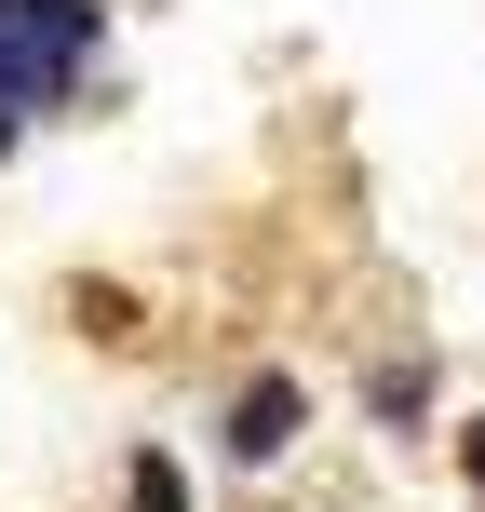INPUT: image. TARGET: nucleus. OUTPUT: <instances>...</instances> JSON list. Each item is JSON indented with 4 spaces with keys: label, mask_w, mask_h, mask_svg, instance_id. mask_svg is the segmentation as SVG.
<instances>
[{
    "label": "nucleus",
    "mask_w": 485,
    "mask_h": 512,
    "mask_svg": "<svg viewBox=\"0 0 485 512\" xmlns=\"http://www.w3.org/2000/svg\"><path fill=\"white\" fill-rule=\"evenodd\" d=\"M297 418H310V391L283 378V364H256V378L230 391V418H216V445H230L243 472H283V459H297Z\"/></svg>",
    "instance_id": "nucleus-2"
},
{
    "label": "nucleus",
    "mask_w": 485,
    "mask_h": 512,
    "mask_svg": "<svg viewBox=\"0 0 485 512\" xmlns=\"http://www.w3.org/2000/svg\"><path fill=\"white\" fill-rule=\"evenodd\" d=\"M459 472H472V486H485V405L459 418Z\"/></svg>",
    "instance_id": "nucleus-5"
},
{
    "label": "nucleus",
    "mask_w": 485,
    "mask_h": 512,
    "mask_svg": "<svg viewBox=\"0 0 485 512\" xmlns=\"http://www.w3.org/2000/svg\"><path fill=\"white\" fill-rule=\"evenodd\" d=\"M364 405H378L391 432H418V418H432V364H418V351H391L378 378H364Z\"/></svg>",
    "instance_id": "nucleus-3"
},
{
    "label": "nucleus",
    "mask_w": 485,
    "mask_h": 512,
    "mask_svg": "<svg viewBox=\"0 0 485 512\" xmlns=\"http://www.w3.org/2000/svg\"><path fill=\"white\" fill-rule=\"evenodd\" d=\"M14 135H27V108H0V162H14Z\"/></svg>",
    "instance_id": "nucleus-6"
},
{
    "label": "nucleus",
    "mask_w": 485,
    "mask_h": 512,
    "mask_svg": "<svg viewBox=\"0 0 485 512\" xmlns=\"http://www.w3.org/2000/svg\"><path fill=\"white\" fill-rule=\"evenodd\" d=\"M122 512H189V472L162 459V445H135V472H122Z\"/></svg>",
    "instance_id": "nucleus-4"
},
{
    "label": "nucleus",
    "mask_w": 485,
    "mask_h": 512,
    "mask_svg": "<svg viewBox=\"0 0 485 512\" xmlns=\"http://www.w3.org/2000/svg\"><path fill=\"white\" fill-rule=\"evenodd\" d=\"M95 41H108V0H0V108L41 122V108L95 68Z\"/></svg>",
    "instance_id": "nucleus-1"
}]
</instances>
